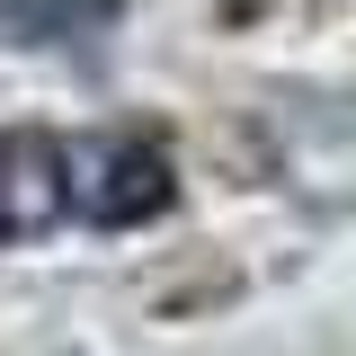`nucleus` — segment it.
Segmentation results:
<instances>
[{"mask_svg": "<svg viewBox=\"0 0 356 356\" xmlns=\"http://www.w3.org/2000/svg\"><path fill=\"white\" fill-rule=\"evenodd\" d=\"M178 178L143 134H0V250L44 232H125L170 214Z\"/></svg>", "mask_w": 356, "mask_h": 356, "instance_id": "nucleus-1", "label": "nucleus"}]
</instances>
